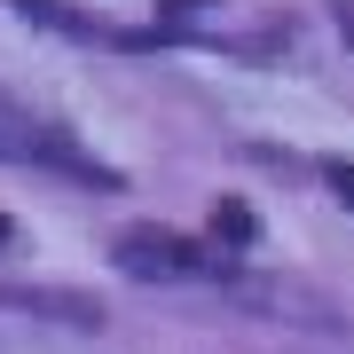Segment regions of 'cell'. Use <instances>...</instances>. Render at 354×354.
<instances>
[{
  "instance_id": "cell-1",
  "label": "cell",
  "mask_w": 354,
  "mask_h": 354,
  "mask_svg": "<svg viewBox=\"0 0 354 354\" xmlns=\"http://www.w3.org/2000/svg\"><path fill=\"white\" fill-rule=\"evenodd\" d=\"M111 260L127 268L134 283H197V276H221L228 260H213L205 244H189L181 228H158V221H127L111 236Z\"/></svg>"
},
{
  "instance_id": "cell-2",
  "label": "cell",
  "mask_w": 354,
  "mask_h": 354,
  "mask_svg": "<svg viewBox=\"0 0 354 354\" xmlns=\"http://www.w3.org/2000/svg\"><path fill=\"white\" fill-rule=\"evenodd\" d=\"M0 158H8V165H71V174H102V165H87L55 127H39L24 102H8V95H0Z\"/></svg>"
},
{
  "instance_id": "cell-3",
  "label": "cell",
  "mask_w": 354,
  "mask_h": 354,
  "mask_svg": "<svg viewBox=\"0 0 354 354\" xmlns=\"http://www.w3.org/2000/svg\"><path fill=\"white\" fill-rule=\"evenodd\" d=\"M213 236L244 244V236H252V213H244V205H213Z\"/></svg>"
},
{
  "instance_id": "cell-4",
  "label": "cell",
  "mask_w": 354,
  "mask_h": 354,
  "mask_svg": "<svg viewBox=\"0 0 354 354\" xmlns=\"http://www.w3.org/2000/svg\"><path fill=\"white\" fill-rule=\"evenodd\" d=\"M323 181H330L339 205H354V158H323Z\"/></svg>"
},
{
  "instance_id": "cell-5",
  "label": "cell",
  "mask_w": 354,
  "mask_h": 354,
  "mask_svg": "<svg viewBox=\"0 0 354 354\" xmlns=\"http://www.w3.org/2000/svg\"><path fill=\"white\" fill-rule=\"evenodd\" d=\"M8 244H16V221H8V213H0V252H8Z\"/></svg>"
},
{
  "instance_id": "cell-6",
  "label": "cell",
  "mask_w": 354,
  "mask_h": 354,
  "mask_svg": "<svg viewBox=\"0 0 354 354\" xmlns=\"http://www.w3.org/2000/svg\"><path fill=\"white\" fill-rule=\"evenodd\" d=\"M339 32H346V48H354V16H346V8H339Z\"/></svg>"
}]
</instances>
